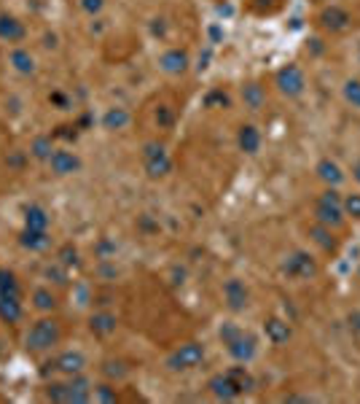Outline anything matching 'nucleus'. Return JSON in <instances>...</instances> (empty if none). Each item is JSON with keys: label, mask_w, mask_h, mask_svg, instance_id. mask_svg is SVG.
<instances>
[{"label": "nucleus", "mask_w": 360, "mask_h": 404, "mask_svg": "<svg viewBox=\"0 0 360 404\" xmlns=\"http://www.w3.org/2000/svg\"><path fill=\"white\" fill-rule=\"evenodd\" d=\"M226 372H229V378H231V383H234V388L240 391V396L250 394V391L256 388V380H253V375L247 372V367H245V364H240V367H231V369H226Z\"/></svg>", "instance_id": "25"}, {"label": "nucleus", "mask_w": 360, "mask_h": 404, "mask_svg": "<svg viewBox=\"0 0 360 404\" xmlns=\"http://www.w3.org/2000/svg\"><path fill=\"white\" fill-rule=\"evenodd\" d=\"M205 356L207 354H205L202 342H183L180 348H175L167 356V367L172 372H189V369H196L205 361Z\"/></svg>", "instance_id": "6"}, {"label": "nucleus", "mask_w": 360, "mask_h": 404, "mask_svg": "<svg viewBox=\"0 0 360 404\" xmlns=\"http://www.w3.org/2000/svg\"><path fill=\"white\" fill-rule=\"evenodd\" d=\"M30 152H32L35 159H48V156L54 154V149H51V140H48V138H38V140L32 143V149H30Z\"/></svg>", "instance_id": "33"}, {"label": "nucleus", "mask_w": 360, "mask_h": 404, "mask_svg": "<svg viewBox=\"0 0 360 404\" xmlns=\"http://www.w3.org/2000/svg\"><path fill=\"white\" fill-rule=\"evenodd\" d=\"M307 232H310V237H312L314 246L325 253V256H334V253L339 251V240H337V235H334V229L323 227V224H317V221H314Z\"/></svg>", "instance_id": "15"}, {"label": "nucleus", "mask_w": 360, "mask_h": 404, "mask_svg": "<svg viewBox=\"0 0 360 404\" xmlns=\"http://www.w3.org/2000/svg\"><path fill=\"white\" fill-rule=\"evenodd\" d=\"M341 95H344L347 105H352V108L360 111V78H347L344 86H341Z\"/></svg>", "instance_id": "30"}, {"label": "nucleus", "mask_w": 360, "mask_h": 404, "mask_svg": "<svg viewBox=\"0 0 360 404\" xmlns=\"http://www.w3.org/2000/svg\"><path fill=\"white\" fill-rule=\"evenodd\" d=\"M8 62H11V65H14V71H17V73H22V76L35 73V57H32L27 49H22V46L8 54Z\"/></svg>", "instance_id": "24"}, {"label": "nucleus", "mask_w": 360, "mask_h": 404, "mask_svg": "<svg viewBox=\"0 0 360 404\" xmlns=\"http://www.w3.org/2000/svg\"><path fill=\"white\" fill-rule=\"evenodd\" d=\"M242 102H245V108L247 111H261L264 108V102H266V92H264V86L258 84V81H250V84H245L242 86Z\"/></svg>", "instance_id": "21"}, {"label": "nucleus", "mask_w": 360, "mask_h": 404, "mask_svg": "<svg viewBox=\"0 0 360 404\" xmlns=\"http://www.w3.org/2000/svg\"><path fill=\"white\" fill-rule=\"evenodd\" d=\"M317 25L320 30L331 33V35H344L352 30V14L341 6H325L320 14H317Z\"/></svg>", "instance_id": "9"}, {"label": "nucleus", "mask_w": 360, "mask_h": 404, "mask_svg": "<svg viewBox=\"0 0 360 404\" xmlns=\"http://www.w3.org/2000/svg\"><path fill=\"white\" fill-rule=\"evenodd\" d=\"M48 167L57 176H70V173H75L81 167V159L73 152H54L48 156Z\"/></svg>", "instance_id": "17"}, {"label": "nucleus", "mask_w": 360, "mask_h": 404, "mask_svg": "<svg viewBox=\"0 0 360 404\" xmlns=\"http://www.w3.org/2000/svg\"><path fill=\"white\" fill-rule=\"evenodd\" d=\"M159 68L167 76H180L189 68V51L186 49H167L159 57Z\"/></svg>", "instance_id": "14"}, {"label": "nucleus", "mask_w": 360, "mask_h": 404, "mask_svg": "<svg viewBox=\"0 0 360 404\" xmlns=\"http://www.w3.org/2000/svg\"><path fill=\"white\" fill-rule=\"evenodd\" d=\"M237 143H240V152L245 154H258L261 152V132L256 125H242L237 132Z\"/></svg>", "instance_id": "20"}, {"label": "nucleus", "mask_w": 360, "mask_h": 404, "mask_svg": "<svg viewBox=\"0 0 360 404\" xmlns=\"http://www.w3.org/2000/svg\"><path fill=\"white\" fill-rule=\"evenodd\" d=\"M126 372H129V369H126V367H124L121 361H108V364H105V375H108V378H111V380H119V378H124Z\"/></svg>", "instance_id": "34"}, {"label": "nucleus", "mask_w": 360, "mask_h": 404, "mask_svg": "<svg viewBox=\"0 0 360 404\" xmlns=\"http://www.w3.org/2000/svg\"><path fill=\"white\" fill-rule=\"evenodd\" d=\"M280 270H283V275H285L288 280H299V283L317 278V273H320V267H317V259H314L310 251H304V248H296V251H290L288 256L283 259Z\"/></svg>", "instance_id": "5"}, {"label": "nucleus", "mask_w": 360, "mask_h": 404, "mask_svg": "<svg viewBox=\"0 0 360 404\" xmlns=\"http://www.w3.org/2000/svg\"><path fill=\"white\" fill-rule=\"evenodd\" d=\"M48 367H54V372H59V375H65V378L84 375V369H86V356L81 354V351H65V354L57 356Z\"/></svg>", "instance_id": "11"}, {"label": "nucleus", "mask_w": 360, "mask_h": 404, "mask_svg": "<svg viewBox=\"0 0 360 404\" xmlns=\"http://www.w3.org/2000/svg\"><path fill=\"white\" fill-rule=\"evenodd\" d=\"M27 38V27L14 17V14H0V41L6 44H22Z\"/></svg>", "instance_id": "13"}, {"label": "nucleus", "mask_w": 360, "mask_h": 404, "mask_svg": "<svg viewBox=\"0 0 360 404\" xmlns=\"http://www.w3.org/2000/svg\"><path fill=\"white\" fill-rule=\"evenodd\" d=\"M19 243H22L24 248H30V251H46L48 246H51V237H48L46 229L24 227L22 237H19Z\"/></svg>", "instance_id": "23"}, {"label": "nucleus", "mask_w": 360, "mask_h": 404, "mask_svg": "<svg viewBox=\"0 0 360 404\" xmlns=\"http://www.w3.org/2000/svg\"><path fill=\"white\" fill-rule=\"evenodd\" d=\"M143 165L148 178H164L172 170V159L159 140H151L143 146Z\"/></svg>", "instance_id": "7"}, {"label": "nucleus", "mask_w": 360, "mask_h": 404, "mask_svg": "<svg viewBox=\"0 0 360 404\" xmlns=\"http://www.w3.org/2000/svg\"><path fill=\"white\" fill-rule=\"evenodd\" d=\"M59 340H62V324L57 318H41L27 331L24 348L30 354H44V351H51L54 345H59Z\"/></svg>", "instance_id": "3"}, {"label": "nucleus", "mask_w": 360, "mask_h": 404, "mask_svg": "<svg viewBox=\"0 0 360 404\" xmlns=\"http://www.w3.org/2000/svg\"><path fill=\"white\" fill-rule=\"evenodd\" d=\"M92 394H95V388L84 375H73L65 383H51L46 391L51 402H89Z\"/></svg>", "instance_id": "4"}, {"label": "nucleus", "mask_w": 360, "mask_h": 404, "mask_svg": "<svg viewBox=\"0 0 360 404\" xmlns=\"http://www.w3.org/2000/svg\"><path fill=\"white\" fill-rule=\"evenodd\" d=\"M358 59H360V49H358Z\"/></svg>", "instance_id": "39"}, {"label": "nucleus", "mask_w": 360, "mask_h": 404, "mask_svg": "<svg viewBox=\"0 0 360 404\" xmlns=\"http://www.w3.org/2000/svg\"><path fill=\"white\" fill-rule=\"evenodd\" d=\"M352 178H355V181L360 183V159L355 162V165H352Z\"/></svg>", "instance_id": "37"}, {"label": "nucleus", "mask_w": 360, "mask_h": 404, "mask_svg": "<svg viewBox=\"0 0 360 404\" xmlns=\"http://www.w3.org/2000/svg\"><path fill=\"white\" fill-rule=\"evenodd\" d=\"M0 294H6V297H22V283H19V278L11 270H6V267H0Z\"/></svg>", "instance_id": "27"}, {"label": "nucleus", "mask_w": 360, "mask_h": 404, "mask_svg": "<svg viewBox=\"0 0 360 404\" xmlns=\"http://www.w3.org/2000/svg\"><path fill=\"white\" fill-rule=\"evenodd\" d=\"M89 329H92L95 337H111V334L119 329V321H116L113 313H95V315L89 318Z\"/></svg>", "instance_id": "22"}, {"label": "nucleus", "mask_w": 360, "mask_h": 404, "mask_svg": "<svg viewBox=\"0 0 360 404\" xmlns=\"http://www.w3.org/2000/svg\"><path fill=\"white\" fill-rule=\"evenodd\" d=\"M24 315L22 297H6L0 294V321L3 324H19Z\"/></svg>", "instance_id": "19"}, {"label": "nucleus", "mask_w": 360, "mask_h": 404, "mask_svg": "<svg viewBox=\"0 0 360 404\" xmlns=\"http://www.w3.org/2000/svg\"><path fill=\"white\" fill-rule=\"evenodd\" d=\"M57 294L51 291V288H35L32 291V307L38 310V313H51V310H57Z\"/></svg>", "instance_id": "26"}, {"label": "nucleus", "mask_w": 360, "mask_h": 404, "mask_svg": "<svg viewBox=\"0 0 360 404\" xmlns=\"http://www.w3.org/2000/svg\"><path fill=\"white\" fill-rule=\"evenodd\" d=\"M314 173L317 178L323 181V183H328V186H341L344 183V173H341V167H339L334 159H328V156H323L317 165H314Z\"/></svg>", "instance_id": "18"}, {"label": "nucleus", "mask_w": 360, "mask_h": 404, "mask_svg": "<svg viewBox=\"0 0 360 404\" xmlns=\"http://www.w3.org/2000/svg\"><path fill=\"white\" fill-rule=\"evenodd\" d=\"M341 194H339L334 186H328L317 200H314V221L323 224L328 229H341L347 221V213H344V205H341Z\"/></svg>", "instance_id": "2"}, {"label": "nucleus", "mask_w": 360, "mask_h": 404, "mask_svg": "<svg viewBox=\"0 0 360 404\" xmlns=\"http://www.w3.org/2000/svg\"><path fill=\"white\" fill-rule=\"evenodd\" d=\"M48 213L41 208V205H30L27 213H24V224L30 229H48Z\"/></svg>", "instance_id": "28"}, {"label": "nucleus", "mask_w": 360, "mask_h": 404, "mask_svg": "<svg viewBox=\"0 0 360 404\" xmlns=\"http://www.w3.org/2000/svg\"><path fill=\"white\" fill-rule=\"evenodd\" d=\"M358 278H360V267H358Z\"/></svg>", "instance_id": "38"}, {"label": "nucleus", "mask_w": 360, "mask_h": 404, "mask_svg": "<svg viewBox=\"0 0 360 404\" xmlns=\"http://www.w3.org/2000/svg\"><path fill=\"white\" fill-rule=\"evenodd\" d=\"M207 388H210V394H213L216 399H223V402H234V399H240V391L234 388V383H231V378H229V372L213 375L210 383H207Z\"/></svg>", "instance_id": "16"}, {"label": "nucleus", "mask_w": 360, "mask_h": 404, "mask_svg": "<svg viewBox=\"0 0 360 404\" xmlns=\"http://www.w3.org/2000/svg\"><path fill=\"white\" fill-rule=\"evenodd\" d=\"M218 334H220V342L226 345L229 356L237 364H250L258 354V340L250 331H245L240 324H234V321H226Z\"/></svg>", "instance_id": "1"}, {"label": "nucleus", "mask_w": 360, "mask_h": 404, "mask_svg": "<svg viewBox=\"0 0 360 404\" xmlns=\"http://www.w3.org/2000/svg\"><path fill=\"white\" fill-rule=\"evenodd\" d=\"M81 8H84L89 17H95V14H100V11L105 8V0H81Z\"/></svg>", "instance_id": "35"}, {"label": "nucleus", "mask_w": 360, "mask_h": 404, "mask_svg": "<svg viewBox=\"0 0 360 404\" xmlns=\"http://www.w3.org/2000/svg\"><path fill=\"white\" fill-rule=\"evenodd\" d=\"M341 205H344L347 219H358L360 221V194H347V197L341 200Z\"/></svg>", "instance_id": "32"}, {"label": "nucleus", "mask_w": 360, "mask_h": 404, "mask_svg": "<svg viewBox=\"0 0 360 404\" xmlns=\"http://www.w3.org/2000/svg\"><path fill=\"white\" fill-rule=\"evenodd\" d=\"M92 399H97V402H116L119 394H116V388H113L111 383H105V385H97L95 394H92Z\"/></svg>", "instance_id": "31"}, {"label": "nucleus", "mask_w": 360, "mask_h": 404, "mask_svg": "<svg viewBox=\"0 0 360 404\" xmlns=\"http://www.w3.org/2000/svg\"><path fill=\"white\" fill-rule=\"evenodd\" d=\"M129 122H132V116H129L124 108H111V111L102 116V125H105V129H124Z\"/></svg>", "instance_id": "29"}, {"label": "nucleus", "mask_w": 360, "mask_h": 404, "mask_svg": "<svg viewBox=\"0 0 360 404\" xmlns=\"http://www.w3.org/2000/svg\"><path fill=\"white\" fill-rule=\"evenodd\" d=\"M274 84H277V89L290 98V100H296V98H301L304 92H307V76H304V71L299 68V65H285V68H280L277 71V76H274Z\"/></svg>", "instance_id": "8"}, {"label": "nucleus", "mask_w": 360, "mask_h": 404, "mask_svg": "<svg viewBox=\"0 0 360 404\" xmlns=\"http://www.w3.org/2000/svg\"><path fill=\"white\" fill-rule=\"evenodd\" d=\"M223 302L231 313H242L250 304V291L240 278H229L223 283Z\"/></svg>", "instance_id": "10"}, {"label": "nucleus", "mask_w": 360, "mask_h": 404, "mask_svg": "<svg viewBox=\"0 0 360 404\" xmlns=\"http://www.w3.org/2000/svg\"><path fill=\"white\" fill-rule=\"evenodd\" d=\"M264 334L266 340H269V345H274V348H283V345H288L290 337H293V329L285 318H277V315H269L264 321Z\"/></svg>", "instance_id": "12"}, {"label": "nucleus", "mask_w": 360, "mask_h": 404, "mask_svg": "<svg viewBox=\"0 0 360 404\" xmlns=\"http://www.w3.org/2000/svg\"><path fill=\"white\" fill-rule=\"evenodd\" d=\"M350 329L360 334V310H352V313H350Z\"/></svg>", "instance_id": "36"}]
</instances>
